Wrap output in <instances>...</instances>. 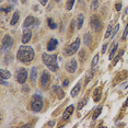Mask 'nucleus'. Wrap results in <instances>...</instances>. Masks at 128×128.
<instances>
[{"label": "nucleus", "mask_w": 128, "mask_h": 128, "mask_svg": "<svg viewBox=\"0 0 128 128\" xmlns=\"http://www.w3.org/2000/svg\"><path fill=\"white\" fill-rule=\"evenodd\" d=\"M115 8H116V10H117V11L120 10V9H122V4H120V2H118V4H116Z\"/></svg>", "instance_id": "2f4dec72"}, {"label": "nucleus", "mask_w": 128, "mask_h": 128, "mask_svg": "<svg viewBox=\"0 0 128 128\" xmlns=\"http://www.w3.org/2000/svg\"><path fill=\"white\" fill-rule=\"evenodd\" d=\"M19 16H20V12L19 11H16L12 19H11V25H16V23L18 22V20H19Z\"/></svg>", "instance_id": "6ab92c4d"}, {"label": "nucleus", "mask_w": 128, "mask_h": 128, "mask_svg": "<svg viewBox=\"0 0 128 128\" xmlns=\"http://www.w3.org/2000/svg\"><path fill=\"white\" fill-rule=\"evenodd\" d=\"M48 26L50 28H56L57 25H56V23H55L52 19H48Z\"/></svg>", "instance_id": "a878e982"}, {"label": "nucleus", "mask_w": 128, "mask_h": 128, "mask_svg": "<svg viewBox=\"0 0 128 128\" xmlns=\"http://www.w3.org/2000/svg\"><path fill=\"white\" fill-rule=\"evenodd\" d=\"M47 1H48V0H40V4H43V6H46V4H47Z\"/></svg>", "instance_id": "72a5a7b5"}, {"label": "nucleus", "mask_w": 128, "mask_h": 128, "mask_svg": "<svg viewBox=\"0 0 128 128\" xmlns=\"http://www.w3.org/2000/svg\"><path fill=\"white\" fill-rule=\"evenodd\" d=\"M91 28L95 32H98L101 28V21L98 16H93V18L91 19Z\"/></svg>", "instance_id": "1a4fd4ad"}, {"label": "nucleus", "mask_w": 128, "mask_h": 128, "mask_svg": "<svg viewBox=\"0 0 128 128\" xmlns=\"http://www.w3.org/2000/svg\"><path fill=\"white\" fill-rule=\"evenodd\" d=\"M11 46H12V38L10 35H4L2 38V44H1V50H8Z\"/></svg>", "instance_id": "423d86ee"}, {"label": "nucleus", "mask_w": 128, "mask_h": 128, "mask_svg": "<svg viewBox=\"0 0 128 128\" xmlns=\"http://www.w3.org/2000/svg\"><path fill=\"white\" fill-rule=\"evenodd\" d=\"M34 23H35V19H34L32 16H28V18L24 20L23 26H24V28H28V26H31L32 24H34Z\"/></svg>", "instance_id": "ddd939ff"}, {"label": "nucleus", "mask_w": 128, "mask_h": 128, "mask_svg": "<svg viewBox=\"0 0 128 128\" xmlns=\"http://www.w3.org/2000/svg\"><path fill=\"white\" fill-rule=\"evenodd\" d=\"M30 77H31V81H32V82L35 83L36 79H37V68H36V67H33V68L31 69Z\"/></svg>", "instance_id": "4468645a"}, {"label": "nucleus", "mask_w": 128, "mask_h": 128, "mask_svg": "<svg viewBox=\"0 0 128 128\" xmlns=\"http://www.w3.org/2000/svg\"><path fill=\"white\" fill-rule=\"evenodd\" d=\"M117 47H118V44L116 43V44L114 45V47H113V49H112V52H110V60H112L113 58H114V56H115V54H116V52H117Z\"/></svg>", "instance_id": "412c9836"}, {"label": "nucleus", "mask_w": 128, "mask_h": 128, "mask_svg": "<svg viewBox=\"0 0 128 128\" xmlns=\"http://www.w3.org/2000/svg\"><path fill=\"white\" fill-rule=\"evenodd\" d=\"M68 84H69V81H68V80H65V81L62 82V86H67Z\"/></svg>", "instance_id": "c9c22d12"}, {"label": "nucleus", "mask_w": 128, "mask_h": 128, "mask_svg": "<svg viewBox=\"0 0 128 128\" xmlns=\"http://www.w3.org/2000/svg\"><path fill=\"white\" fill-rule=\"evenodd\" d=\"M93 74H94V70H92V71H91V74H88V78H86V83H89V81L92 79Z\"/></svg>", "instance_id": "c756f323"}, {"label": "nucleus", "mask_w": 128, "mask_h": 128, "mask_svg": "<svg viewBox=\"0 0 128 128\" xmlns=\"http://www.w3.org/2000/svg\"><path fill=\"white\" fill-rule=\"evenodd\" d=\"M74 105H69V106L65 110V112H64L62 118H64V119H68L69 117H70V115L72 114V113H74Z\"/></svg>", "instance_id": "9b49d317"}, {"label": "nucleus", "mask_w": 128, "mask_h": 128, "mask_svg": "<svg viewBox=\"0 0 128 128\" xmlns=\"http://www.w3.org/2000/svg\"><path fill=\"white\" fill-rule=\"evenodd\" d=\"M54 124H55V123H54V122H52V123H49L48 125H49V126H53V125H54Z\"/></svg>", "instance_id": "4c0bfd02"}, {"label": "nucleus", "mask_w": 128, "mask_h": 128, "mask_svg": "<svg viewBox=\"0 0 128 128\" xmlns=\"http://www.w3.org/2000/svg\"><path fill=\"white\" fill-rule=\"evenodd\" d=\"M101 110H102V106H100V107H98V108H96V110H95L94 114H93V116H92V118H93V119H94V120H95V119H96V118H98V115H100Z\"/></svg>", "instance_id": "b1692460"}, {"label": "nucleus", "mask_w": 128, "mask_h": 128, "mask_svg": "<svg viewBox=\"0 0 128 128\" xmlns=\"http://www.w3.org/2000/svg\"><path fill=\"white\" fill-rule=\"evenodd\" d=\"M77 60L76 59H70L68 62L66 64V70L68 72H70V74H74V72H76V70H77Z\"/></svg>", "instance_id": "0eeeda50"}, {"label": "nucleus", "mask_w": 128, "mask_h": 128, "mask_svg": "<svg viewBox=\"0 0 128 128\" xmlns=\"http://www.w3.org/2000/svg\"><path fill=\"white\" fill-rule=\"evenodd\" d=\"M16 81L20 83V84H24V82L26 81L28 79V71L25 68H20L18 71H16Z\"/></svg>", "instance_id": "39448f33"}, {"label": "nucleus", "mask_w": 128, "mask_h": 128, "mask_svg": "<svg viewBox=\"0 0 128 128\" xmlns=\"http://www.w3.org/2000/svg\"><path fill=\"white\" fill-rule=\"evenodd\" d=\"M98 59H100V56H98V55H95L94 58H93V60H92V62H91V67H92V68H94V67L96 66Z\"/></svg>", "instance_id": "5701e85b"}, {"label": "nucleus", "mask_w": 128, "mask_h": 128, "mask_svg": "<svg viewBox=\"0 0 128 128\" xmlns=\"http://www.w3.org/2000/svg\"><path fill=\"white\" fill-rule=\"evenodd\" d=\"M98 7V0H92V4H91V9L95 10Z\"/></svg>", "instance_id": "393cba45"}, {"label": "nucleus", "mask_w": 128, "mask_h": 128, "mask_svg": "<svg viewBox=\"0 0 128 128\" xmlns=\"http://www.w3.org/2000/svg\"><path fill=\"white\" fill-rule=\"evenodd\" d=\"M57 44H58L57 40H55V38L49 40V42H48V44H47V50H49V52L55 50V48H56Z\"/></svg>", "instance_id": "f8f14e48"}, {"label": "nucleus", "mask_w": 128, "mask_h": 128, "mask_svg": "<svg viewBox=\"0 0 128 128\" xmlns=\"http://www.w3.org/2000/svg\"><path fill=\"white\" fill-rule=\"evenodd\" d=\"M25 1H26V0H22V2H25Z\"/></svg>", "instance_id": "ea45409f"}, {"label": "nucleus", "mask_w": 128, "mask_h": 128, "mask_svg": "<svg viewBox=\"0 0 128 128\" xmlns=\"http://www.w3.org/2000/svg\"><path fill=\"white\" fill-rule=\"evenodd\" d=\"M0 74H1V80H6V79H9L11 77L10 72L8 70H6V69H1V71H0Z\"/></svg>", "instance_id": "dca6fc26"}, {"label": "nucleus", "mask_w": 128, "mask_h": 128, "mask_svg": "<svg viewBox=\"0 0 128 128\" xmlns=\"http://www.w3.org/2000/svg\"><path fill=\"white\" fill-rule=\"evenodd\" d=\"M34 58V52L30 46H20L18 54H16V59L21 62L28 64L31 62Z\"/></svg>", "instance_id": "f257e3e1"}, {"label": "nucleus", "mask_w": 128, "mask_h": 128, "mask_svg": "<svg viewBox=\"0 0 128 128\" xmlns=\"http://www.w3.org/2000/svg\"><path fill=\"white\" fill-rule=\"evenodd\" d=\"M86 98H84V100H82V101H80V104H79V106H78V110H81L82 107L84 106V104H86Z\"/></svg>", "instance_id": "c85d7f7f"}, {"label": "nucleus", "mask_w": 128, "mask_h": 128, "mask_svg": "<svg viewBox=\"0 0 128 128\" xmlns=\"http://www.w3.org/2000/svg\"><path fill=\"white\" fill-rule=\"evenodd\" d=\"M8 1H12L13 4H16V0H8Z\"/></svg>", "instance_id": "58836bf2"}, {"label": "nucleus", "mask_w": 128, "mask_h": 128, "mask_svg": "<svg viewBox=\"0 0 128 128\" xmlns=\"http://www.w3.org/2000/svg\"><path fill=\"white\" fill-rule=\"evenodd\" d=\"M128 35V23H127V25H126V28H125V31H124V34H123V38L125 40L127 37Z\"/></svg>", "instance_id": "7c9ffc66"}, {"label": "nucleus", "mask_w": 128, "mask_h": 128, "mask_svg": "<svg viewBox=\"0 0 128 128\" xmlns=\"http://www.w3.org/2000/svg\"><path fill=\"white\" fill-rule=\"evenodd\" d=\"M43 107V100L40 95H34L33 98V101H32V105H31V108L33 112H40Z\"/></svg>", "instance_id": "20e7f679"}, {"label": "nucleus", "mask_w": 128, "mask_h": 128, "mask_svg": "<svg viewBox=\"0 0 128 128\" xmlns=\"http://www.w3.org/2000/svg\"><path fill=\"white\" fill-rule=\"evenodd\" d=\"M83 21H84V16H83V14H79V16H78V20H77V28H82Z\"/></svg>", "instance_id": "f3484780"}, {"label": "nucleus", "mask_w": 128, "mask_h": 128, "mask_svg": "<svg viewBox=\"0 0 128 128\" xmlns=\"http://www.w3.org/2000/svg\"><path fill=\"white\" fill-rule=\"evenodd\" d=\"M13 7H9V8H7V9H4V8H1V11H4V12H9V11L12 9Z\"/></svg>", "instance_id": "473e14b6"}, {"label": "nucleus", "mask_w": 128, "mask_h": 128, "mask_svg": "<svg viewBox=\"0 0 128 128\" xmlns=\"http://www.w3.org/2000/svg\"><path fill=\"white\" fill-rule=\"evenodd\" d=\"M56 1H57V2H59V1H60V0H56Z\"/></svg>", "instance_id": "a19ab883"}, {"label": "nucleus", "mask_w": 128, "mask_h": 128, "mask_svg": "<svg viewBox=\"0 0 128 128\" xmlns=\"http://www.w3.org/2000/svg\"><path fill=\"white\" fill-rule=\"evenodd\" d=\"M106 48H107V44H105V45L103 46V48H102V53H103V54L106 52Z\"/></svg>", "instance_id": "f704fd0d"}, {"label": "nucleus", "mask_w": 128, "mask_h": 128, "mask_svg": "<svg viewBox=\"0 0 128 128\" xmlns=\"http://www.w3.org/2000/svg\"><path fill=\"white\" fill-rule=\"evenodd\" d=\"M53 89H54V91L58 94V98H62V96H64V92H62V88H59L58 86H53Z\"/></svg>", "instance_id": "a211bd4d"}, {"label": "nucleus", "mask_w": 128, "mask_h": 128, "mask_svg": "<svg viewBox=\"0 0 128 128\" xmlns=\"http://www.w3.org/2000/svg\"><path fill=\"white\" fill-rule=\"evenodd\" d=\"M74 1L76 0H68V1H67V4H66L67 10H71L72 9V7H74Z\"/></svg>", "instance_id": "4be33fe9"}, {"label": "nucleus", "mask_w": 128, "mask_h": 128, "mask_svg": "<svg viewBox=\"0 0 128 128\" xmlns=\"http://www.w3.org/2000/svg\"><path fill=\"white\" fill-rule=\"evenodd\" d=\"M112 24L108 25V28H107V31H106V34H105V38L107 37H110V34H112Z\"/></svg>", "instance_id": "bb28decb"}, {"label": "nucleus", "mask_w": 128, "mask_h": 128, "mask_svg": "<svg viewBox=\"0 0 128 128\" xmlns=\"http://www.w3.org/2000/svg\"><path fill=\"white\" fill-rule=\"evenodd\" d=\"M118 28H119V25L118 24H116V26H115V28L113 30V32H112V34H110V38H113V37L115 36V34L118 32Z\"/></svg>", "instance_id": "cd10ccee"}, {"label": "nucleus", "mask_w": 128, "mask_h": 128, "mask_svg": "<svg viewBox=\"0 0 128 128\" xmlns=\"http://www.w3.org/2000/svg\"><path fill=\"white\" fill-rule=\"evenodd\" d=\"M80 58H81V59H84V50H82L80 53Z\"/></svg>", "instance_id": "e433bc0d"}, {"label": "nucleus", "mask_w": 128, "mask_h": 128, "mask_svg": "<svg viewBox=\"0 0 128 128\" xmlns=\"http://www.w3.org/2000/svg\"><path fill=\"white\" fill-rule=\"evenodd\" d=\"M43 62L47 66V68L50 71H56L58 69V64H57V56L56 55H48V54H43L42 56Z\"/></svg>", "instance_id": "f03ea898"}, {"label": "nucleus", "mask_w": 128, "mask_h": 128, "mask_svg": "<svg viewBox=\"0 0 128 128\" xmlns=\"http://www.w3.org/2000/svg\"><path fill=\"white\" fill-rule=\"evenodd\" d=\"M31 37H32V32L30 30H25L23 32V36H22V43L23 44H26L31 40Z\"/></svg>", "instance_id": "9d476101"}, {"label": "nucleus", "mask_w": 128, "mask_h": 128, "mask_svg": "<svg viewBox=\"0 0 128 128\" xmlns=\"http://www.w3.org/2000/svg\"><path fill=\"white\" fill-rule=\"evenodd\" d=\"M79 46H80V38H77L74 42H72L70 45H68L65 49V55L66 56H71V55L76 54L79 49Z\"/></svg>", "instance_id": "7ed1b4c3"}, {"label": "nucleus", "mask_w": 128, "mask_h": 128, "mask_svg": "<svg viewBox=\"0 0 128 128\" xmlns=\"http://www.w3.org/2000/svg\"><path fill=\"white\" fill-rule=\"evenodd\" d=\"M80 90H81V84H80V83H77V84L74 86V88L71 90V96H72V98H76L78 94H79Z\"/></svg>", "instance_id": "2eb2a0df"}, {"label": "nucleus", "mask_w": 128, "mask_h": 128, "mask_svg": "<svg viewBox=\"0 0 128 128\" xmlns=\"http://www.w3.org/2000/svg\"><path fill=\"white\" fill-rule=\"evenodd\" d=\"M91 40H92V37H91V35H90L89 33H86V34H84V36H83V42H84V44H86V45H90Z\"/></svg>", "instance_id": "aec40b11"}, {"label": "nucleus", "mask_w": 128, "mask_h": 128, "mask_svg": "<svg viewBox=\"0 0 128 128\" xmlns=\"http://www.w3.org/2000/svg\"><path fill=\"white\" fill-rule=\"evenodd\" d=\"M49 81H50V76L47 71H44L42 74V77H40V84H42V86H47L49 84Z\"/></svg>", "instance_id": "6e6552de"}]
</instances>
